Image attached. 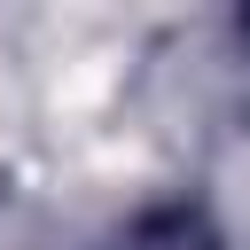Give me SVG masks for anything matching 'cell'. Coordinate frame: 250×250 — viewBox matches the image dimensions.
<instances>
[{
	"label": "cell",
	"instance_id": "obj_1",
	"mask_svg": "<svg viewBox=\"0 0 250 250\" xmlns=\"http://www.w3.org/2000/svg\"><path fill=\"white\" fill-rule=\"evenodd\" d=\"M102 250H227V242H219V227H211L195 203H148V211H133Z\"/></svg>",
	"mask_w": 250,
	"mask_h": 250
}]
</instances>
